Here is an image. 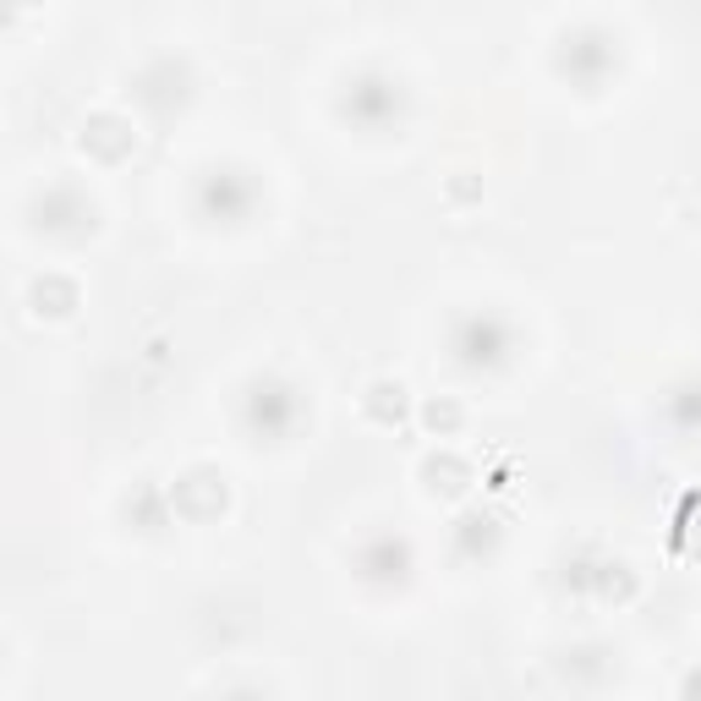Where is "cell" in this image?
<instances>
[{
	"instance_id": "obj_2",
	"label": "cell",
	"mask_w": 701,
	"mask_h": 701,
	"mask_svg": "<svg viewBox=\"0 0 701 701\" xmlns=\"http://www.w3.org/2000/svg\"><path fill=\"white\" fill-rule=\"evenodd\" d=\"M368 88H373V83H357V110H363V121H379L401 94H368Z\"/></svg>"
},
{
	"instance_id": "obj_1",
	"label": "cell",
	"mask_w": 701,
	"mask_h": 701,
	"mask_svg": "<svg viewBox=\"0 0 701 701\" xmlns=\"http://www.w3.org/2000/svg\"><path fill=\"white\" fill-rule=\"evenodd\" d=\"M499 345H504V329L488 318V323H472V334L466 340H455V350H461V363H494L499 357Z\"/></svg>"
}]
</instances>
